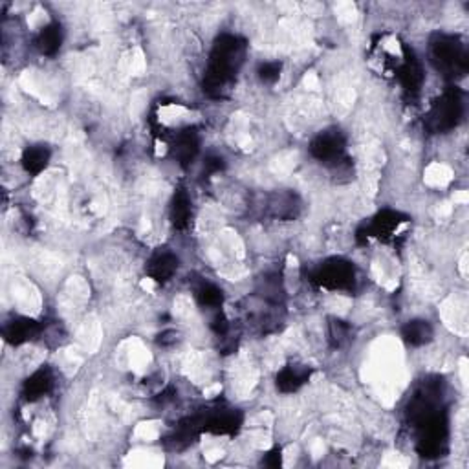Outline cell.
<instances>
[{"label":"cell","mask_w":469,"mask_h":469,"mask_svg":"<svg viewBox=\"0 0 469 469\" xmlns=\"http://www.w3.org/2000/svg\"><path fill=\"white\" fill-rule=\"evenodd\" d=\"M244 50L246 44L239 37L222 35L213 48L208 73L203 79V90L211 95H222L242 63Z\"/></svg>","instance_id":"6da1fadb"},{"label":"cell","mask_w":469,"mask_h":469,"mask_svg":"<svg viewBox=\"0 0 469 469\" xmlns=\"http://www.w3.org/2000/svg\"><path fill=\"white\" fill-rule=\"evenodd\" d=\"M431 55L438 70L446 72L447 76H456L464 73L468 68V55H465L462 44L451 39V37H442L431 48Z\"/></svg>","instance_id":"7a4b0ae2"},{"label":"cell","mask_w":469,"mask_h":469,"mask_svg":"<svg viewBox=\"0 0 469 469\" xmlns=\"http://www.w3.org/2000/svg\"><path fill=\"white\" fill-rule=\"evenodd\" d=\"M462 116V100L456 90H447L446 94L437 101L431 110L429 125L434 131H449L456 123L461 121Z\"/></svg>","instance_id":"3957f363"},{"label":"cell","mask_w":469,"mask_h":469,"mask_svg":"<svg viewBox=\"0 0 469 469\" xmlns=\"http://www.w3.org/2000/svg\"><path fill=\"white\" fill-rule=\"evenodd\" d=\"M354 266L347 261H330L317 271L316 280L328 290H345L354 285Z\"/></svg>","instance_id":"277c9868"},{"label":"cell","mask_w":469,"mask_h":469,"mask_svg":"<svg viewBox=\"0 0 469 469\" xmlns=\"http://www.w3.org/2000/svg\"><path fill=\"white\" fill-rule=\"evenodd\" d=\"M345 149V141L339 132H321L316 140L311 141L310 153L314 158L321 162H334Z\"/></svg>","instance_id":"5b68a950"},{"label":"cell","mask_w":469,"mask_h":469,"mask_svg":"<svg viewBox=\"0 0 469 469\" xmlns=\"http://www.w3.org/2000/svg\"><path fill=\"white\" fill-rule=\"evenodd\" d=\"M196 153H198V136H196V132L187 129V131L180 132V134L176 136L172 154H174V158L178 160L182 165H187V163L193 162Z\"/></svg>","instance_id":"8992f818"},{"label":"cell","mask_w":469,"mask_h":469,"mask_svg":"<svg viewBox=\"0 0 469 469\" xmlns=\"http://www.w3.org/2000/svg\"><path fill=\"white\" fill-rule=\"evenodd\" d=\"M37 332V323L28 317H18L8 323L4 328V338L11 345H23Z\"/></svg>","instance_id":"52a82bcc"},{"label":"cell","mask_w":469,"mask_h":469,"mask_svg":"<svg viewBox=\"0 0 469 469\" xmlns=\"http://www.w3.org/2000/svg\"><path fill=\"white\" fill-rule=\"evenodd\" d=\"M52 384H54V379H52L50 370H37V372H33V374L26 379V384H24V396H26V400H30V402L39 400V398H42L50 391Z\"/></svg>","instance_id":"ba28073f"},{"label":"cell","mask_w":469,"mask_h":469,"mask_svg":"<svg viewBox=\"0 0 469 469\" xmlns=\"http://www.w3.org/2000/svg\"><path fill=\"white\" fill-rule=\"evenodd\" d=\"M178 270V259L171 253H162V255H156L153 261L149 262L147 271L154 280L158 283H165V280L171 279L174 275V271Z\"/></svg>","instance_id":"9c48e42d"},{"label":"cell","mask_w":469,"mask_h":469,"mask_svg":"<svg viewBox=\"0 0 469 469\" xmlns=\"http://www.w3.org/2000/svg\"><path fill=\"white\" fill-rule=\"evenodd\" d=\"M61 44H63V32H61L59 24H50V26L42 28V32L37 37V48L44 55L57 54Z\"/></svg>","instance_id":"30bf717a"},{"label":"cell","mask_w":469,"mask_h":469,"mask_svg":"<svg viewBox=\"0 0 469 469\" xmlns=\"http://www.w3.org/2000/svg\"><path fill=\"white\" fill-rule=\"evenodd\" d=\"M48 160H50V150L46 149V147H42V145H33V147L24 150L23 165L28 172L39 174V172L46 169Z\"/></svg>","instance_id":"8fae6325"},{"label":"cell","mask_w":469,"mask_h":469,"mask_svg":"<svg viewBox=\"0 0 469 469\" xmlns=\"http://www.w3.org/2000/svg\"><path fill=\"white\" fill-rule=\"evenodd\" d=\"M171 218L172 224H174L178 230L185 227L189 224L191 218V202L189 196L184 193V191H178L174 194V200H172V209H171Z\"/></svg>","instance_id":"7c38bea8"},{"label":"cell","mask_w":469,"mask_h":469,"mask_svg":"<svg viewBox=\"0 0 469 469\" xmlns=\"http://www.w3.org/2000/svg\"><path fill=\"white\" fill-rule=\"evenodd\" d=\"M400 79H402V85L405 86L407 92H418L420 86H422V81H424V76H422V68L420 64L416 63L415 59L410 57L407 59L405 64L400 70Z\"/></svg>","instance_id":"4fadbf2b"},{"label":"cell","mask_w":469,"mask_h":469,"mask_svg":"<svg viewBox=\"0 0 469 469\" xmlns=\"http://www.w3.org/2000/svg\"><path fill=\"white\" fill-rule=\"evenodd\" d=\"M431 334H433L431 326L425 321H410V323L403 326V339H405L407 343L415 345V347L427 343Z\"/></svg>","instance_id":"5bb4252c"},{"label":"cell","mask_w":469,"mask_h":469,"mask_svg":"<svg viewBox=\"0 0 469 469\" xmlns=\"http://www.w3.org/2000/svg\"><path fill=\"white\" fill-rule=\"evenodd\" d=\"M304 379H307V374H302L297 369L288 367V369L280 370V374L277 376V387L283 393H292V391H297L304 384Z\"/></svg>","instance_id":"9a60e30c"},{"label":"cell","mask_w":469,"mask_h":469,"mask_svg":"<svg viewBox=\"0 0 469 469\" xmlns=\"http://www.w3.org/2000/svg\"><path fill=\"white\" fill-rule=\"evenodd\" d=\"M400 215L393 211H384L381 215H378L372 224V231L376 233V237H381V234H391L394 230H398L400 226Z\"/></svg>","instance_id":"2e32d148"},{"label":"cell","mask_w":469,"mask_h":469,"mask_svg":"<svg viewBox=\"0 0 469 469\" xmlns=\"http://www.w3.org/2000/svg\"><path fill=\"white\" fill-rule=\"evenodd\" d=\"M196 297H198L200 304L202 307H209V308H218L222 304V290H218L217 286L213 285H203L202 288L196 292Z\"/></svg>","instance_id":"e0dca14e"},{"label":"cell","mask_w":469,"mask_h":469,"mask_svg":"<svg viewBox=\"0 0 469 469\" xmlns=\"http://www.w3.org/2000/svg\"><path fill=\"white\" fill-rule=\"evenodd\" d=\"M259 76H261L262 81H266V83L275 81V79H279V76H280V64L279 63L261 64V68H259Z\"/></svg>","instance_id":"ac0fdd59"},{"label":"cell","mask_w":469,"mask_h":469,"mask_svg":"<svg viewBox=\"0 0 469 469\" xmlns=\"http://www.w3.org/2000/svg\"><path fill=\"white\" fill-rule=\"evenodd\" d=\"M206 167H208L209 172H217L222 169V160L220 158H209L206 162Z\"/></svg>","instance_id":"d6986e66"}]
</instances>
